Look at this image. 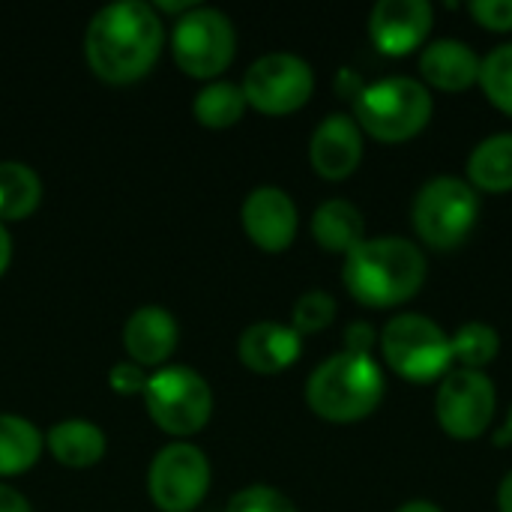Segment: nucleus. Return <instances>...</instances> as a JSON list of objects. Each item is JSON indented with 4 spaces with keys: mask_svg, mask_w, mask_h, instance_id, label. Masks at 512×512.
<instances>
[{
    "mask_svg": "<svg viewBox=\"0 0 512 512\" xmlns=\"http://www.w3.org/2000/svg\"><path fill=\"white\" fill-rule=\"evenodd\" d=\"M42 201V183L24 162H0V222L33 216Z\"/></svg>",
    "mask_w": 512,
    "mask_h": 512,
    "instance_id": "22",
    "label": "nucleus"
},
{
    "mask_svg": "<svg viewBox=\"0 0 512 512\" xmlns=\"http://www.w3.org/2000/svg\"><path fill=\"white\" fill-rule=\"evenodd\" d=\"M435 9L429 0H381L369 12V36L387 57H408L432 30Z\"/></svg>",
    "mask_w": 512,
    "mask_h": 512,
    "instance_id": "12",
    "label": "nucleus"
},
{
    "mask_svg": "<svg viewBox=\"0 0 512 512\" xmlns=\"http://www.w3.org/2000/svg\"><path fill=\"white\" fill-rule=\"evenodd\" d=\"M495 441H498V444H512V408H510V414H507V423H504V429L495 435Z\"/></svg>",
    "mask_w": 512,
    "mask_h": 512,
    "instance_id": "35",
    "label": "nucleus"
},
{
    "mask_svg": "<svg viewBox=\"0 0 512 512\" xmlns=\"http://www.w3.org/2000/svg\"><path fill=\"white\" fill-rule=\"evenodd\" d=\"M42 432L15 414H0V477H15L30 471L42 456Z\"/></svg>",
    "mask_w": 512,
    "mask_h": 512,
    "instance_id": "21",
    "label": "nucleus"
},
{
    "mask_svg": "<svg viewBox=\"0 0 512 512\" xmlns=\"http://www.w3.org/2000/svg\"><path fill=\"white\" fill-rule=\"evenodd\" d=\"M192 111L195 120L207 129H231L246 114V96L231 81H213L195 96Z\"/></svg>",
    "mask_w": 512,
    "mask_h": 512,
    "instance_id": "23",
    "label": "nucleus"
},
{
    "mask_svg": "<svg viewBox=\"0 0 512 512\" xmlns=\"http://www.w3.org/2000/svg\"><path fill=\"white\" fill-rule=\"evenodd\" d=\"M486 99L501 111L512 117V42L492 48L483 63H480V81Z\"/></svg>",
    "mask_w": 512,
    "mask_h": 512,
    "instance_id": "25",
    "label": "nucleus"
},
{
    "mask_svg": "<svg viewBox=\"0 0 512 512\" xmlns=\"http://www.w3.org/2000/svg\"><path fill=\"white\" fill-rule=\"evenodd\" d=\"M309 162L318 177L348 180L363 162V129L351 114H330L318 123L309 141Z\"/></svg>",
    "mask_w": 512,
    "mask_h": 512,
    "instance_id": "14",
    "label": "nucleus"
},
{
    "mask_svg": "<svg viewBox=\"0 0 512 512\" xmlns=\"http://www.w3.org/2000/svg\"><path fill=\"white\" fill-rule=\"evenodd\" d=\"M396 512H444L438 504H432V501H408V504H402Z\"/></svg>",
    "mask_w": 512,
    "mask_h": 512,
    "instance_id": "34",
    "label": "nucleus"
},
{
    "mask_svg": "<svg viewBox=\"0 0 512 512\" xmlns=\"http://www.w3.org/2000/svg\"><path fill=\"white\" fill-rule=\"evenodd\" d=\"M450 348L453 363H459V369L486 372V366H492L501 354V336L483 321H468L450 336Z\"/></svg>",
    "mask_w": 512,
    "mask_h": 512,
    "instance_id": "24",
    "label": "nucleus"
},
{
    "mask_svg": "<svg viewBox=\"0 0 512 512\" xmlns=\"http://www.w3.org/2000/svg\"><path fill=\"white\" fill-rule=\"evenodd\" d=\"M351 108V117L363 135L381 144H405L429 126L435 102L432 90L420 78L393 75L363 84V90L351 99Z\"/></svg>",
    "mask_w": 512,
    "mask_h": 512,
    "instance_id": "4",
    "label": "nucleus"
},
{
    "mask_svg": "<svg viewBox=\"0 0 512 512\" xmlns=\"http://www.w3.org/2000/svg\"><path fill=\"white\" fill-rule=\"evenodd\" d=\"M147 489L162 512H192L210 489V462L207 456L192 444H168L156 453Z\"/></svg>",
    "mask_w": 512,
    "mask_h": 512,
    "instance_id": "11",
    "label": "nucleus"
},
{
    "mask_svg": "<svg viewBox=\"0 0 512 512\" xmlns=\"http://www.w3.org/2000/svg\"><path fill=\"white\" fill-rule=\"evenodd\" d=\"M144 405L150 420L174 435L189 438L210 423L213 414V390L210 384L189 366H168L147 378Z\"/></svg>",
    "mask_w": 512,
    "mask_h": 512,
    "instance_id": "7",
    "label": "nucleus"
},
{
    "mask_svg": "<svg viewBox=\"0 0 512 512\" xmlns=\"http://www.w3.org/2000/svg\"><path fill=\"white\" fill-rule=\"evenodd\" d=\"M348 294L366 309H396L426 285V255L405 237H366L342 264Z\"/></svg>",
    "mask_w": 512,
    "mask_h": 512,
    "instance_id": "2",
    "label": "nucleus"
},
{
    "mask_svg": "<svg viewBox=\"0 0 512 512\" xmlns=\"http://www.w3.org/2000/svg\"><path fill=\"white\" fill-rule=\"evenodd\" d=\"M498 510L512 512V471L501 480V489H498Z\"/></svg>",
    "mask_w": 512,
    "mask_h": 512,
    "instance_id": "33",
    "label": "nucleus"
},
{
    "mask_svg": "<svg viewBox=\"0 0 512 512\" xmlns=\"http://www.w3.org/2000/svg\"><path fill=\"white\" fill-rule=\"evenodd\" d=\"M336 318V300L327 294V291H306L297 303H294V312H291V327L300 333V336H312V333H321L333 324Z\"/></svg>",
    "mask_w": 512,
    "mask_h": 512,
    "instance_id": "26",
    "label": "nucleus"
},
{
    "mask_svg": "<svg viewBox=\"0 0 512 512\" xmlns=\"http://www.w3.org/2000/svg\"><path fill=\"white\" fill-rule=\"evenodd\" d=\"M246 105H252L261 114L285 117L300 111L315 90V72L312 66L288 51H273L258 57L240 84Z\"/></svg>",
    "mask_w": 512,
    "mask_h": 512,
    "instance_id": "9",
    "label": "nucleus"
},
{
    "mask_svg": "<svg viewBox=\"0 0 512 512\" xmlns=\"http://www.w3.org/2000/svg\"><path fill=\"white\" fill-rule=\"evenodd\" d=\"M123 348L141 369L162 366L177 348V321L162 306H141L123 327Z\"/></svg>",
    "mask_w": 512,
    "mask_h": 512,
    "instance_id": "17",
    "label": "nucleus"
},
{
    "mask_svg": "<svg viewBox=\"0 0 512 512\" xmlns=\"http://www.w3.org/2000/svg\"><path fill=\"white\" fill-rule=\"evenodd\" d=\"M225 512H297V507L270 486H249L228 501Z\"/></svg>",
    "mask_w": 512,
    "mask_h": 512,
    "instance_id": "27",
    "label": "nucleus"
},
{
    "mask_svg": "<svg viewBox=\"0 0 512 512\" xmlns=\"http://www.w3.org/2000/svg\"><path fill=\"white\" fill-rule=\"evenodd\" d=\"M0 512H30V504L24 501V495L0 483Z\"/></svg>",
    "mask_w": 512,
    "mask_h": 512,
    "instance_id": "31",
    "label": "nucleus"
},
{
    "mask_svg": "<svg viewBox=\"0 0 512 512\" xmlns=\"http://www.w3.org/2000/svg\"><path fill=\"white\" fill-rule=\"evenodd\" d=\"M384 399V372L372 354L339 351L306 381V405L327 423L366 420Z\"/></svg>",
    "mask_w": 512,
    "mask_h": 512,
    "instance_id": "3",
    "label": "nucleus"
},
{
    "mask_svg": "<svg viewBox=\"0 0 512 512\" xmlns=\"http://www.w3.org/2000/svg\"><path fill=\"white\" fill-rule=\"evenodd\" d=\"M468 15L492 33L512 30V0H474L468 3Z\"/></svg>",
    "mask_w": 512,
    "mask_h": 512,
    "instance_id": "28",
    "label": "nucleus"
},
{
    "mask_svg": "<svg viewBox=\"0 0 512 512\" xmlns=\"http://www.w3.org/2000/svg\"><path fill=\"white\" fill-rule=\"evenodd\" d=\"M108 384H111V390L120 393V396H135V393H144L147 375H144V369H141L138 363L129 360V363H117V366L111 369Z\"/></svg>",
    "mask_w": 512,
    "mask_h": 512,
    "instance_id": "29",
    "label": "nucleus"
},
{
    "mask_svg": "<svg viewBox=\"0 0 512 512\" xmlns=\"http://www.w3.org/2000/svg\"><path fill=\"white\" fill-rule=\"evenodd\" d=\"M480 219V192L462 177H435L429 180L411 207V222L417 237L438 249L450 252L462 246Z\"/></svg>",
    "mask_w": 512,
    "mask_h": 512,
    "instance_id": "6",
    "label": "nucleus"
},
{
    "mask_svg": "<svg viewBox=\"0 0 512 512\" xmlns=\"http://www.w3.org/2000/svg\"><path fill=\"white\" fill-rule=\"evenodd\" d=\"M48 450L51 456L66 465V468H93L102 462L105 456V435L99 426L87 423V420H63L57 426H51L48 432Z\"/></svg>",
    "mask_w": 512,
    "mask_h": 512,
    "instance_id": "20",
    "label": "nucleus"
},
{
    "mask_svg": "<svg viewBox=\"0 0 512 512\" xmlns=\"http://www.w3.org/2000/svg\"><path fill=\"white\" fill-rule=\"evenodd\" d=\"M240 222L246 237L264 252H285L297 237V204L279 186H258L246 195Z\"/></svg>",
    "mask_w": 512,
    "mask_h": 512,
    "instance_id": "13",
    "label": "nucleus"
},
{
    "mask_svg": "<svg viewBox=\"0 0 512 512\" xmlns=\"http://www.w3.org/2000/svg\"><path fill=\"white\" fill-rule=\"evenodd\" d=\"M237 51V33L225 12L195 6L180 15L171 30V54L174 63L189 78H216L222 75Z\"/></svg>",
    "mask_w": 512,
    "mask_h": 512,
    "instance_id": "8",
    "label": "nucleus"
},
{
    "mask_svg": "<svg viewBox=\"0 0 512 512\" xmlns=\"http://www.w3.org/2000/svg\"><path fill=\"white\" fill-rule=\"evenodd\" d=\"M312 237L333 255H351L366 240V219L357 204L330 198L312 216Z\"/></svg>",
    "mask_w": 512,
    "mask_h": 512,
    "instance_id": "18",
    "label": "nucleus"
},
{
    "mask_svg": "<svg viewBox=\"0 0 512 512\" xmlns=\"http://www.w3.org/2000/svg\"><path fill=\"white\" fill-rule=\"evenodd\" d=\"M303 354V336L291 324L258 321L243 330L237 342V357L246 369L258 375H279L291 369Z\"/></svg>",
    "mask_w": 512,
    "mask_h": 512,
    "instance_id": "15",
    "label": "nucleus"
},
{
    "mask_svg": "<svg viewBox=\"0 0 512 512\" xmlns=\"http://www.w3.org/2000/svg\"><path fill=\"white\" fill-rule=\"evenodd\" d=\"M378 345L387 366L411 384L441 381L453 369L450 336L432 318L417 312L390 318L378 336Z\"/></svg>",
    "mask_w": 512,
    "mask_h": 512,
    "instance_id": "5",
    "label": "nucleus"
},
{
    "mask_svg": "<svg viewBox=\"0 0 512 512\" xmlns=\"http://www.w3.org/2000/svg\"><path fill=\"white\" fill-rule=\"evenodd\" d=\"M375 342H378L375 327L366 324V321H354V324L345 330V348H342V351H351V354H372Z\"/></svg>",
    "mask_w": 512,
    "mask_h": 512,
    "instance_id": "30",
    "label": "nucleus"
},
{
    "mask_svg": "<svg viewBox=\"0 0 512 512\" xmlns=\"http://www.w3.org/2000/svg\"><path fill=\"white\" fill-rule=\"evenodd\" d=\"M498 408L495 381L486 372L450 369L438 381L435 417L438 426L456 441H477L489 432Z\"/></svg>",
    "mask_w": 512,
    "mask_h": 512,
    "instance_id": "10",
    "label": "nucleus"
},
{
    "mask_svg": "<svg viewBox=\"0 0 512 512\" xmlns=\"http://www.w3.org/2000/svg\"><path fill=\"white\" fill-rule=\"evenodd\" d=\"M468 183L477 192H489V195L512 192V132L489 135L471 150Z\"/></svg>",
    "mask_w": 512,
    "mask_h": 512,
    "instance_id": "19",
    "label": "nucleus"
},
{
    "mask_svg": "<svg viewBox=\"0 0 512 512\" xmlns=\"http://www.w3.org/2000/svg\"><path fill=\"white\" fill-rule=\"evenodd\" d=\"M165 27L159 12L141 0H120L90 18L84 54L96 78L108 84H132L159 60Z\"/></svg>",
    "mask_w": 512,
    "mask_h": 512,
    "instance_id": "1",
    "label": "nucleus"
},
{
    "mask_svg": "<svg viewBox=\"0 0 512 512\" xmlns=\"http://www.w3.org/2000/svg\"><path fill=\"white\" fill-rule=\"evenodd\" d=\"M9 261H12V240H9V231L0 222V276L6 273Z\"/></svg>",
    "mask_w": 512,
    "mask_h": 512,
    "instance_id": "32",
    "label": "nucleus"
},
{
    "mask_svg": "<svg viewBox=\"0 0 512 512\" xmlns=\"http://www.w3.org/2000/svg\"><path fill=\"white\" fill-rule=\"evenodd\" d=\"M477 51L462 39H435L420 54V78L426 87L444 93H465L480 81Z\"/></svg>",
    "mask_w": 512,
    "mask_h": 512,
    "instance_id": "16",
    "label": "nucleus"
}]
</instances>
